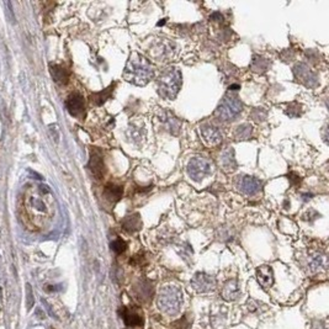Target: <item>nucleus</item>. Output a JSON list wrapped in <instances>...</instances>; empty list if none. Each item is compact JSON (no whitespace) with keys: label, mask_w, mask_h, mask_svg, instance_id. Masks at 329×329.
Listing matches in <instances>:
<instances>
[{"label":"nucleus","mask_w":329,"mask_h":329,"mask_svg":"<svg viewBox=\"0 0 329 329\" xmlns=\"http://www.w3.org/2000/svg\"><path fill=\"white\" fill-rule=\"evenodd\" d=\"M50 70L55 83H58V84L60 85L67 84L68 80H69V72H68L64 67L58 64H51Z\"/></svg>","instance_id":"nucleus-21"},{"label":"nucleus","mask_w":329,"mask_h":329,"mask_svg":"<svg viewBox=\"0 0 329 329\" xmlns=\"http://www.w3.org/2000/svg\"><path fill=\"white\" fill-rule=\"evenodd\" d=\"M191 286L196 292L206 293L214 291L217 282L212 275L206 274V273H196L191 279Z\"/></svg>","instance_id":"nucleus-10"},{"label":"nucleus","mask_w":329,"mask_h":329,"mask_svg":"<svg viewBox=\"0 0 329 329\" xmlns=\"http://www.w3.org/2000/svg\"><path fill=\"white\" fill-rule=\"evenodd\" d=\"M301 105H298L297 103H292L288 105L287 110H286V113H287L290 117H297V116L301 115Z\"/></svg>","instance_id":"nucleus-31"},{"label":"nucleus","mask_w":329,"mask_h":329,"mask_svg":"<svg viewBox=\"0 0 329 329\" xmlns=\"http://www.w3.org/2000/svg\"><path fill=\"white\" fill-rule=\"evenodd\" d=\"M135 292L136 296H137L141 301L148 302V301L151 300L152 295H153V287H152L146 280H141V281L135 286Z\"/></svg>","instance_id":"nucleus-23"},{"label":"nucleus","mask_w":329,"mask_h":329,"mask_svg":"<svg viewBox=\"0 0 329 329\" xmlns=\"http://www.w3.org/2000/svg\"><path fill=\"white\" fill-rule=\"evenodd\" d=\"M115 87H116V84L113 83V84H111L110 87L106 88V89L103 90V92H98V93H94V94H92V96H90V101H92V104H94V105H96V106H101L103 104H105L106 100L110 99V96H111V94H112Z\"/></svg>","instance_id":"nucleus-25"},{"label":"nucleus","mask_w":329,"mask_h":329,"mask_svg":"<svg viewBox=\"0 0 329 329\" xmlns=\"http://www.w3.org/2000/svg\"><path fill=\"white\" fill-rule=\"evenodd\" d=\"M243 110V104L238 99V96L227 94L222 99L219 105L217 106L215 115L219 120L227 122V121H232L242 112Z\"/></svg>","instance_id":"nucleus-5"},{"label":"nucleus","mask_w":329,"mask_h":329,"mask_svg":"<svg viewBox=\"0 0 329 329\" xmlns=\"http://www.w3.org/2000/svg\"><path fill=\"white\" fill-rule=\"evenodd\" d=\"M308 268L311 272H321L322 269H326L327 267V257L322 253H312L308 257Z\"/></svg>","instance_id":"nucleus-18"},{"label":"nucleus","mask_w":329,"mask_h":329,"mask_svg":"<svg viewBox=\"0 0 329 329\" xmlns=\"http://www.w3.org/2000/svg\"><path fill=\"white\" fill-rule=\"evenodd\" d=\"M270 62L264 57H260V55H254L250 63V68H252L253 72L255 73H265L269 68Z\"/></svg>","instance_id":"nucleus-26"},{"label":"nucleus","mask_w":329,"mask_h":329,"mask_svg":"<svg viewBox=\"0 0 329 329\" xmlns=\"http://www.w3.org/2000/svg\"><path fill=\"white\" fill-rule=\"evenodd\" d=\"M200 135L207 146H217L222 141L221 131L212 123H204L200 126Z\"/></svg>","instance_id":"nucleus-12"},{"label":"nucleus","mask_w":329,"mask_h":329,"mask_svg":"<svg viewBox=\"0 0 329 329\" xmlns=\"http://www.w3.org/2000/svg\"><path fill=\"white\" fill-rule=\"evenodd\" d=\"M65 108L68 112L74 117H82L85 111V103L84 98L79 93H73L67 98L65 101Z\"/></svg>","instance_id":"nucleus-13"},{"label":"nucleus","mask_w":329,"mask_h":329,"mask_svg":"<svg viewBox=\"0 0 329 329\" xmlns=\"http://www.w3.org/2000/svg\"><path fill=\"white\" fill-rule=\"evenodd\" d=\"M122 224V228L125 229L127 233H135V232L140 231L142 227V221L141 217L138 214H133V215H128L123 219V221L121 222Z\"/></svg>","instance_id":"nucleus-19"},{"label":"nucleus","mask_w":329,"mask_h":329,"mask_svg":"<svg viewBox=\"0 0 329 329\" xmlns=\"http://www.w3.org/2000/svg\"><path fill=\"white\" fill-rule=\"evenodd\" d=\"M181 88V73L178 68L164 69L158 78V93L164 99L173 100Z\"/></svg>","instance_id":"nucleus-4"},{"label":"nucleus","mask_w":329,"mask_h":329,"mask_svg":"<svg viewBox=\"0 0 329 329\" xmlns=\"http://www.w3.org/2000/svg\"><path fill=\"white\" fill-rule=\"evenodd\" d=\"M257 280L259 282V285L262 286L264 290L272 287L274 285V272H273V268L269 265H262L257 269Z\"/></svg>","instance_id":"nucleus-16"},{"label":"nucleus","mask_w":329,"mask_h":329,"mask_svg":"<svg viewBox=\"0 0 329 329\" xmlns=\"http://www.w3.org/2000/svg\"><path fill=\"white\" fill-rule=\"evenodd\" d=\"M22 219L29 228L41 231L47 228L55 215V200L46 185L32 184L22 195Z\"/></svg>","instance_id":"nucleus-1"},{"label":"nucleus","mask_w":329,"mask_h":329,"mask_svg":"<svg viewBox=\"0 0 329 329\" xmlns=\"http://www.w3.org/2000/svg\"><path fill=\"white\" fill-rule=\"evenodd\" d=\"M192 325V316L191 315H184L183 317L179 320L174 321L170 323L171 329H189Z\"/></svg>","instance_id":"nucleus-28"},{"label":"nucleus","mask_w":329,"mask_h":329,"mask_svg":"<svg viewBox=\"0 0 329 329\" xmlns=\"http://www.w3.org/2000/svg\"><path fill=\"white\" fill-rule=\"evenodd\" d=\"M161 121L164 125V127H165V130L169 131L171 135H178L181 128V121L179 120L173 112L164 111V112L162 113Z\"/></svg>","instance_id":"nucleus-17"},{"label":"nucleus","mask_w":329,"mask_h":329,"mask_svg":"<svg viewBox=\"0 0 329 329\" xmlns=\"http://www.w3.org/2000/svg\"><path fill=\"white\" fill-rule=\"evenodd\" d=\"M118 315L122 318L125 325L130 328H142L144 325V318L143 313L138 310L137 307L130 308V307H120L118 310Z\"/></svg>","instance_id":"nucleus-9"},{"label":"nucleus","mask_w":329,"mask_h":329,"mask_svg":"<svg viewBox=\"0 0 329 329\" xmlns=\"http://www.w3.org/2000/svg\"><path fill=\"white\" fill-rule=\"evenodd\" d=\"M234 185L240 194L245 196H254L262 190L263 183L254 176L239 175L235 179Z\"/></svg>","instance_id":"nucleus-8"},{"label":"nucleus","mask_w":329,"mask_h":329,"mask_svg":"<svg viewBox=\"0 0 329 329\" xmlns=\"http://www.w3.org/2000/svg\"><path fill=\"white\" fill-rule=\"evenodd\" d=\"M154 75V69L148 59L142 57L138 53H132L130 59L127 60L125 70H123V78L128 83L133 85L144 87L151 82Z\"/></svg>","instance_id":"nucleus-2"},{"label":"nucleus","mask_w":329,"mask_h":329,"mask_svg":"<svg viewBox=\"0 0 329 329\" xmlns=\"http://www.w3.org/2000/svg\"><path fill=\"white\" fill-rule=\"evenodd\" d=\"M176 45L168 40H158L153 42L149 48V55L157 62H169L173 59L176 55Z\"/></svg>","instance_id":"nucleus-6"},{"label":"nucleus","mask_w":329,"mask_h":329,"mask_svg":"<svg viewBox=\"0 0 329 329\" xmlns=\"http://www.w3.org/2000/svg\"><path fill=\"white\" fill-rule=\"evenodd\" d=\"M293 73H295L296 78L298 82L302 83L303 85L308 88H313L318 84V77L315 72L310 68V65L306 63H298L295 68H293Z\"/></svg>","instance_id":"nucleus-11"},{"label":"nucleus","mask_w":329,"mask_h":329,"mask_svg":"<svg viewBox=\"0 0 329 329\" xmlns=\"http://www.w3.org/2000/svg\"><path fill=\"white\" fill-rule=\"evenodd\" d=\"M128 329H136V328H128Z\"/></svg>","instance_id":"nucleus-32"},{"label":"nucleus","mask_w":329,"mask_h":329,"mask_svg":"<svg viewBox=\"0 0 329 329\" xmlns=\"http://www.w3.org/2000/svg\"><path fill=\"white\" fill-rule=\"evenodd\" d=\"M127 137L130 138V141L132 143L138 144L146 137V130L143 128V126L136 125V123H131L127 128V132H126Z\"/></svg>","instance_id":"nucleus-24"},{"label":"nucleus","mask_w":329,"mask_h":329,"mask_svg":"<svg viewBox=\"0 0 329 329\" xmlns=\"http://www.w3.org/2000/svg\"><path fill=\"white\" fill-rule=\"evenodd\" d=\"M219 162H221L222 168H223V170L226 171V173H232V171H234L235 166H237V163H235L233 149L227 148L226 151L222 152Z\"/></svg>","instance_id":"nucleus-20"},{"label":"nucleus","mask_w":329,"mask_h":329,"mask_svg":"<svg viewBox=\"0 0 329 329\" xmlns=\"http://www.w3.org/2000/svg\"><path fill=\"white\" fill-rule=\"evenodd\" d=\"M157 305L159 310L165 315L171 316V317L176 316L180 312L181 305H183V292L176 286H164L159 291Z\"/></svg>","instance_id":"nucleus-3"},{"label":"nucleus","mask_w":329,"mask_h":329,"mask_svg":"<svg viewBox=\"0 0 329 329\" xmlns=\"http://www.w3.org/2000/svg\"><path fill=\"white\" fill-rule=\"evenodd\" d=\"M111 249L116 253V254H121L127 249V243L121 238H116L115 240L111 242Z\"/></svg>","instance_id":"nucleus-29"},{"label":"nucleus","mask_w":329,"mask_h":329,"mask_svg":"<svg viewBox=\"0 0 329 329\" xmlns=\"http://www.w3.org/2000/svg\"><path fill=\"white\" fill-rule=\"evenodd\" d=\"M89 170L92 171V174L94 175L95 179H101L104 175V158L103 154L98 149H93L92 153H90V159H89Z\"/></svg>","instance_id":"nucleus-14"},{"label":"nucleus","mask_w":329,"mask_h":329,"mask_svg":"<svg viewBox=\"0 0 329 329\" xmlns=\"http://www.w3.org/2000/svg\"><path fill=\"white\" fill-rule=\"evenodd\" d=\"M212 173V163L204 157H194L188 163V174L194 181H201Z\"/></svg>","instance_id":"nucleus-7"},{"label":"nucleus","mask_w":329,"mask_h":329,"mask_svg":"<svg viewBox=\"0 0 329 329\" xmlns=\"http://www.w3.org/2000/svg\"><path fill=\"white\" fill-rule=\"evenodd\" d=\"M122 186L115 185V184H109V185H106L105 190H104V197L112 205L116 204V202L122 197Z\"/></svg>","instance_id":"nucleus-22"},{"label":"nucleus","mask_w":329,"mask_h":329,"mask_svg":"<svg viewBox=\"0 0 329 329\" xmlns=\"http://www.w3.org/2000/svg\"><path fill=\"white\" fill-rule=\"evenodd\" d=\"M242 295L240 292V286L239 282L235 279H231L228 281H226L222 286L221 290V296L224 301H235L239 298V296Z\"/></svg>","instance_id":"nucleus-15"},{"label":"nucleus","mask_w":329,"mask_h":329,"mask_svg":"<svg viewBox=\"0 0 329 329\" xmlns=\"http://www.w3.org/2000/svg\"><path fill=\"white\" fill-rule=\"evenodd\" d=\"M253 133V127L249 123H242L238 126L234 131V138L237 141H245L249 140Z\"/></svg>","instance_id":"nucleus-27"},{"label":"nucleus","mask_w":329,"mask_h":329,"mask_svg":"<svg viewBox=\"0 0 329 329\" xmlns=\"http://www.w3.org/2000/svg\"><path fill=\"white\" fill-rule=\"evenodd\" d=\"M250 117H252V120L255 121V122H262V121H264L265 118H267V111L260 108H257L250 112Z\"/></svg>","instance_id":"nucleus-30"}]
</instances>
